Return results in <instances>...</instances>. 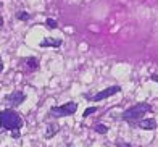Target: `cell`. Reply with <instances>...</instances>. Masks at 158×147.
Here are the masks:
<instances>
[{
  "instance_id": "cell-5",
  "label": "cell",
  "mask_w": 158,
  "mask_h": 147,
  "mask_svg": "<svg viewBox=\"0 0 158 147\" xmlns=\"http://www.w3.org/2000/svg\"><path fill=\"white\" fill-rule=\"evenodd\" d=\"M5 100H6V104H8L10 107H18V105H21L26 100V94L21 92V91H15V92H11L10 95H6Z\"/></svg>"
},
{
  "instance_id": "cell-12",
  "label": "cell",
  "mask_w": 158,
  "mask_h": 147,
  "mask_svg": "<svg viewBox=\"0 0 158 147\" xmlns=\"http://www.w3.org/2000/svg\"><path fill=\"white\" fill-rule=\"evenodd\" d=\"M97 112V107H89V108H85L84 110V113H82V116L84 118H87L89 115H92V113H95Z\"/></svg>"
},
{
  "instance_id": "cell-15",
  "label": "cell",
  "mask_w": 158,
  "mask_h": 147,
  "mask_svg": "<svg viewBox=\"0 0 158 147\" xmlns=\"http://www.w3.org/2000/svg\"><path fill=\"white\" fill-rule=\"evenodd\" d=\"M11 136L15 137V139H16V137H19V129H13V131H11Z\"/></svg>"
},
{
  "instance_id": "cell-11",
  "label": "cell",
  "mask_w": 158,
  "mask_h": 147,
  "mask_svg": "<svg viewBox=\"0 0 158 147\" xmlns=\"http://www.w3.org/2000/svg\"><path fill=\"white\" fill-rule=\"evenodd\" d=\"M45 24H47V28H50V29H55L56 26H58V23H56V21H55L53 18H47Z\"/></svg>"
},
{
  "instance_id": "cell-13",
  "label": "cell",
  "mask_w": 158,
  "mask_h": 147,
  "mask_svg": "<svg viewBox=\"0 0 158 147\" xmlns=\"http://www.w3.org/2000/svg\"><path fill=\"white\" fill-rule=\"evenodd\" d=\"M16 18L21 19V21H26V19H29V13H26V11H19L16 15Z\"/></svg>"
},
{
  "instance_id": "cell-1",
  "label": "cell",
  "mask_w": 158,
  "mask_h": 147,
  "mask_svg": "<svg viewBox=\"0 0 158 147\" xmlns=\"http://www.w3.org/2000/svg\"><path fill=\"white\" fill-rule=\"evenodd\" d=\"M23 126V118L11 108H5L0 112V128L3 129H19Z\"/></svg>"
},
{
  "instance_id": "cell-3",
  "label": "cell",
  "mask_w": 158,
  "mask_h": 147,
  "mask_svg": "<svg viewBox=\"0 0 158 147\" xmlns=\"http://www.w3.org/2000/svg\"><path fill=\"white\" fill-rule=\"evenodd\" d=\"M76 110H77L76 102H68V104H63V105H58V107H52L48 112V116H52V118H63V116L74 115Z\"/></svg>"
},
{
  "instance_id": "cell-8",
  "label": "cell",
  "mask_w": 158,
  "mask_h": 147,
  "mask_svg": "<svg viewBox=\"0 0 158 147\" xmlns=\"http://www.w3.org/2000/svg\"><path fill=\"white\" fill-rule=\"evenodd\" d=\"M58 124H56V123H50L48 124V126H47V131H45V137L47 139H50V137H53L56 133H58Z\"/></svg>"
},
{
  "instance_id": "cell-2",
  "label": "cell",
  "mask_w": 158,
  "mask_h": 147,
  "mask_svg": "<svg viewBox=\"0 0 158 147\" xmlns=\"http://www.w3.org/2000/svg\"><path fill=\"white\" fill-rule=\"evenodd\" d=\"M150 112H152V107L148 104H145V102H140V104H135L134 107L123 112L121 118L127 123H137L139 120H142L143 116H145V113H150Z\"/></svg>"
},
{
  "instance_id": "cell-9",
  "label": "cell",
  "mask_w": 158,
  "mask_h": 147,
  "mask_svg": "<svg viewBox=\"0 0 158 147\" xmlns=\"http://www.w3.org/2000/svg\"><path fill=\"white\" fill-rule=\"evenodd\" d=\"M26 63H27V68H29L31 71H34V70H37V68H39V62H37V58H34V57L27 58Z\"/></svg>"
},
{
  "instance_id": "cell-16",
  "label": "cell",
  "mask_w": 158,
  "mask_h": 147,
  "mask_svg": "<svg viewBox=\"0 0 158 147\" xmlns=\"http://www.w3.org/2000/svg\"><path fill=\"white\" fill-rule=\"evenodd\" d=\"M3 71V62H2V57H0V73Z\"/></svg>"
},
{
  "instance_id": "cell-4",
  "label": "cell",
  "mask_w": 158,
  "mask_h": 147,
  "mask_svg": "<svg viewBox=\"0 0 158 147\" xmlns=\"http://www.w3.org/2000/svg\"><path fill=\"white\" fill-rule=\"evenodd\" d=\"M119 91H121L119 86H111V87H106V89L97 92L95 95H85V97H87L89 100H92V102H100V100H103V99H108V97H111V95L118 94Z\"/></svg>"
},
{
  "instance_id": "cell-14",
  "label": "cell",
  "mask_w": 158,
  "mask_h": 147,
  "mask_svg": "<svg viewBox=\"0 0 158 147\" xmlns=\"http://www.w3.org/2000/svg\"><path fill=\"white\" fill-rule=\"evenodd\" d=\"M114 145H116V147H132L131 144H127V142H124V141H118V142H114Z\"/></svg>"
},
{
  "instance_id": "cell-10",
  "label": "cell",
  "mask_w": 158,
  "mask_h": 147,
  "mask_svg": "<svg viewBox=\"0 0 158 147\" xmlns=\"http://www.w3.org/2000/svg\"><path fill=\"white\" fill-rule=\"evenodd\" d=\"M95 133H98V134H106L108 133V126L106 124H95Z\"/></svg>"
},
{
  "instance_id": "cell-17",
  "label": "cell",
  "mask_w": 158,
  "mask_h": 147,
  "mask_svg": "<svg viewBox=\"0 0 158 147\" xmlns=\"http://www.w3.org/2000/svg\"><path fill=\"white\" fill-rule=\"evenodd\" d=\"M152 79L155 81V83H158V75H152Z\"/></svg>"
},
{
  "instance_id": "cell-19",
  "label": "cell",
  "mask_w": 158,
  "mask_h": 147,
  "mask_svg": "<svg viewBox=\"0 0 158 147\" xmlns=\"http://www.w3.org/2000/svg\"><path fill=\"white\" fill-rule=\"evenodd\" d=\"M66 147H74V145H73V144H68V145H66Z\"/></svg>"
},
{
  "instance_id": "cell-7",
  "label": "cell",
  "mask_w": 158,
  "mask_h": 147,
  "mask_svg": "<svg viewBox=\"0 0 158 147\" xmlns=\"http://www.w3.org/2000/svg\"><path fill=\"white\" fill-rule=\"evenodd\" d=\"M61 45V39H53V37H47L40 42V47H60Z\"/></svg>"
},
{
  "instance_id": "cell-6",
  "label": "cell",
  "mask_w": 158,
  "mask_h": 147,
  "mask_svg": "<svg viewBox=\"0 0 158 147\" xmlns=\"http://www.w3.org/2000/svg\"><path fill=\"white\" fill-rule=\"evenodd\" d=\"M135 124H137V126H139L140 129L153 131V129L156 128V120H155V118H142V120H139Z\"/></svg>"
},
{
  "instance_id": "cell-18",
  "label": "cell",
  "mask_w": 158,
  "mask_h": 147,
  "mask_svg": "<svg viewBox=\"0 0 158 147\" xmlns=\"http://www.w3.org/2000/svg\"><path fill=\"white\" fill-rule=\"evenodd\" d=\"M0 26H3V18L0 16Z\"/></svg>"
}]
</instances>
